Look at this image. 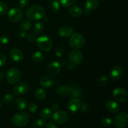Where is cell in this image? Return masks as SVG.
<instances>
[{
    "mask_svg": "<svg viewBox=\"0 0 128 128\" xmlns=\"http://www.w3.org/2000/svg\"><path fill=\"white\" fill-rule=\"evenodd\" d=\"M26 16L29 20H40L45 16V11L40 5H32L26 10Z\"/></svg>",
    "mask_w": 128,
    "mask_h": 128,
    "instance_id": "obj_1",
    "label": "cell"
},
{
    "mask_svg": "<svg viewBox=\"0 0 128 128\" xmlns=\"http://www.w3.org/2000/svg\"><path fill=\"white\" fill-rule=\"evenodd\" d=\"M36 41L37 42V46L41 51L48 52L52 49L53 42L50 36L46 35L41 36L36 39Z\"/></svg>",
    "mask_w": 128,
    "mask_h": 128,
    "instance_id": "obj_2",
    "label": "cell"
},
{
    "mask_svg": "<svg viewBox=\"0 0 128 128\" xmlns=\"http://www.w3.org/2000/svg\"><path fill=\"white\" fill-rule=\"evenodd\" d=\"M30 121V116L26 112H21L16 114L12 118V122L15 126L18 127H25Z\"/></svg>",
    "mask_w": 128,
    "mask_h": 128,
    "instance_id": "obj_3",
    "label": "cell"
},
{
    "mask_svg": "<svg viewBox=\"0 0 128 128\" xmlns=\"http://www.w3.org/2000/svg\"><path fill=\"white\" fill-rule=\"evenodd\" d=\"M6 80L10 84H16L21 78V72L16 68H11L6 72Z\"/></svg>",
    "mask_w": 128,
    "mask_h": 128,
    "instance_id": "obj_4",
    "label": "cell"
},
{
    "mask_svg": "<svg viewBox=\"0 0 128 128\" xmlns=\"http://www.w3.org/2000/svg\"><path fill=\"white\" fill-rule=\"evenodd\" d=\"M84 42V38L81 34L78 32L72 34L69 41L70 46L74 50H78L83 47Z\"/></svg>",
    "mask_w": 128,
    "mask_h": 128,
    "instance_id": "obj_5",
    "label": "cell"
},
{
    "mask_svg": "<svg viewBox=\"0 0 128 128\" xmlns=\"http://www.w3.org/2000/svg\"><path fill=\"white\" fill-rule=\"evenodd\" d=\"M112 97L119 102H126L128 101V94L126 90L122 88H116L112 91Z\"/></svg>",
    "mask_w": 128,
    "mask_h": 128,
    "instance_id": "obj_6",
    "label": "cell"
},
{
    "mask_svg": "<svg viewBox=\"0 0 128 128\" xmlns=\"http://www.w3.org/2000/svg\"><path fill=\"white\" fill-rule=\"evenodd\" d=\"M128 123V114L125 112H120L116 115L113 120V124L117 128H124Z\"/></svg>",
    "mask_w": 128,
    "mask_h": 128,
    "instance_id": "obj_7",
    "label": "cell"
},
{
    "mask_svg": "<svg viewBox=\"0 0 128 128\" xmlns=\"http://www.w3.org/2000/svg\"><path fill=\"white\" fill-rule=\"evenodd\" d=\"M23 17L22 11L18 8H12L9 11L8 18L12 22H18L21 21Z\"/></svg>",
    "mask_w": 128,
    "mask_h": 128,
    "instance_id": "obj_8",
    "label": "cell"
},
{
    "mask_svg": "<svg viewBox=\"0 0 128 128\" xmlns=\"http://www.w3.org/2000/svg\"><path fill=\"white\" fill-rule=\"evenodd\" d=\"M69 120V114L64 111H58L53 114V121L58 124L66 123Z\"/></svg>",
    "mask_w": 128,
    "mask_h": 128,
    "instance_id": "obj_9",
    "label": "cell"
},
{
    "mask_svg": "<svg viewBox=\"0 0 128 128\" xmlns=\"http://www.w3.org/2000/svg\"><path fill=\"white\" fill-rule=\"evenodd\" d=\"M69 59L72 63L74 64H79L83 60V54L79 50H73L70 51L69 54Z\"/></svg>",
    "mask_w": 128,
    "mask_h": 128,
    "instance_id": "obj_10",
    "label": "cell"
},
{
    "mask_svg": "<svg viewBox=\"0 0 128 128\" xmlns=\"http://www.w3.org/2000/svg\"><path fill=\"white\" fill-rule=\"evenodd\" d=\"M124 70L123 68L121 66H115L111 69L110 72V78L114 81H118L120 80L123 76Z\"/></svg>",
    "mask_w": 128,
    "mask_h": 128,
    "instance_id": "obj_11",
    "label": "cell"
},
{
    "mask_svg": "<svg viewBox=\"0 0 128 128\" xmlns=\"http://www.w3.org/2000/svg\"><path fill=\"white\" fill-rule=\"evenodd\" d=\"M82 102L78 98H72L68 104V109L71 112H77L81 109Z\"/></svg>",
    "mask_w": 128,
    "mask_h": 128,
    "instance_id": "obj_12",
    "label": "cell"
},
{
    "mask_svg": "<svg viewBox=\"0 0 128 128\" xmlns=\"http://www.w3.org/2000/svg\"><path fill=\"white\" fill-rule=\"evenodd\" d=\"M61 70V64L58 61H52L48 64L47 72L50 76H56L60 73Z\"/></svg>",
    "mask_w": 128,
    "mask_h": 128,
    "instance_id": "obj_13",
    "label": "cell"
},
{
    "mask_svg": "<svg viewBox=\"0 0 128 128\" xmlns=\"http://www.w3.org/2000/svg\"><path fill=\"white\" fill-rule=\"evenodd\" d=\"M29 85L26 82H22L17 84L13 88V92L15 95H22L28 92Z\"/></svg>",
    "mask_w": 128,
    "mask_h": 128,
    "instance_id": "obj_14",
    "label": "cell"
},
{
    "mask_svg": "<svg viewBox=\"0 0 128 128\" xmlns=\"http://www.w3.org/2000/svg\"><path fill=\"white\" fill-rule=\"evenodd\" d=\"M10 56L15 62H21L24 59L23 52L18 48H12L10 51Z\"/></svg>",
    "mask_w": 128,
    "mask_h": 128,
    "instance_id": "obj_15",
    "label": "cell"
},
{
    "mask_svg": "<svg viewBox=\"0 0 128 128\" xmlns=\"http://www.w3.org/2000/svg\"><path fill=\"white\" fill-rule=\"evenodd\" d=\"M73 28L68 26H61L58 29V31L59 35L64 38L70 37L73 34Z\"/></svg>",
    "mask_w": 128,
    "mask_h": 128,
    "instance_id": "obj_16",
    "label": "cell"
},
{
    "mask_svg": "<svg viewBox=\"0 0 128 128\" xmlns=\"http://www.w3.org/2000/svg\"><path fill=\"white\" fill-rule=\"evenodd\" d=\"M106 109L112 113H117L120 110V105L112 100H109L106 102Z\"/></svg>",
    "mask_w": 128,
    "mask_h": 128,
    "instance_id": "obj_17",
    "label": "cell"
},
{
    "mask_svg": "<svg viewBox=\"0 0 128 128\" xmlns=\"http://www.w3.org/2000/svg\"><path fill=\"white\" fill-rule=\"evenodd\" d=\"M71 91V86L68 85H61L56 89V93L60 96H66L70 94Z\"/></svg>",
    "mask_w": 128,
    "mask_h": 128,
    "instance_id": "obj_18",
    "label": "cell"
},
{
    "mask_svg": "<svg viewBox=\"0 0 128 128\" xmlns=\"http://www.w3.org/2000/svg\"><path fill=\"white\" fill-rule=\"evenodd\" d=\"M40 83L44 88H50L53 84V80L50 76H44L40 79Z\"/></svg>",
    "mask_w": 128,
    "mask_h": 128,
    "instance_id": "obj_19",
    "label": "cell"
},
{
    "mask_svg": "<svg viewBox=\"0 0 128 128\" xmlns=\"http://www.w3.org/2000/svg\"><path fill=\"white\" fill-rule=\"evenodd\" d=\"M69 14L71 16H73L74 18H78L81 16L82 14V10L80 6H71L69 8L68 10Z\"/></svg>",
    "mask_w": 128,
    "mask_h": 128,
    "instance_id": "obj_20",
    "label": "cell"
},
{
    "mask_svg": "<svg viewBox=\"0 0 128 128\" xmlns=\"http://www.w3.org/2000/svg\"><path fill=\"white\" fill-rule=\"evenodd\" d=\"M100 4V0H86V9L91 11L95 10Z\"/></svg>",
    "mask_w": 128,
    "mask_h": 128,
    "instance_id": "obj_21",
    "label": "cell"
},
{
    "mask_svg": "<svg viewBox=\"0 0 128 128\" xmlns=\"http://www.w3.org/2000/svg\"><path fill=\"white\" fill-rule=\"evenodd\" d=\"M48 4L50 8L54 13H57L61 8V4L58 0H50Z\"/></svg>",
    "mask_w": 128,
    "mask_h": 128,
    "instance_id": "obj_22",
    "label": "cell"
},
{
    "mask_svg": "<svg viewBox=\"0 0 128 128\" xmlns=\"http://www.w3.org/2000/svg\"><path fill=\"white\" fill-rule=\"evenodd\" d=\"M15 105L16 108L20 110H25L28 108L27 102L22 98H18L15 101Z\"/></svg>",
    "mask_w": 128,
    "mask_h": 128,
    "instance_id": "obj_23",
    "label": "cell"
},
{
    "mask_svg": "<svg viewBox=\"0 0 128 128\" xmlns=\"http://www.w3.org/2000/svg\"><path fill=\"white\" fill-rule=\"evenodd\" d=\"M81 90L80 89V87L78 86H73L71 87V91L70 92V96L72 98H79L81 96Z\"/></svg>",
    "mask_w": 128,
    "mask_h": 128,
    "instance_id": "obj_24",
    "label": "cell"
},
{
    "mask_svg": "<svg viewBox=\"0 0 128 128\" xmlns=\"http://www.w3.org/2000/svg\"><path fill=\"white\" fill-rule=\"evenodd\" d=\"M52 115V111L50 108H44L40 112V116L44 120H48L51 118Z\"/></svg>",
    "mask_w": 128,
    "mask_h": 128,
    "instance_id": "obj_25",
    "label": "cell"
},
{
    "mask_svg": "<svg viewBox=\"0 0 128 128\" xmlns=\"http://www.w3.org/2000/svg\"><path fill=\"white\" fill-rule=\"evenodd\" d=\"M44 24L42 22H36L33 27V31L36 34L42 33L44 30Z\"/></svg>",
    "mask_w": 128,
    "mask_h": 128,
    "instance_id": "obj_26",
    "label": "cell"
},
{
    "mask_svg": "<svg viewBox=\"0 0 128 128\" xmlns=\"http://www.w3.org/2000/svg\"><path fill=\"white\" fill-rule=\"evenodd\" d=\"M31 59L33 61L36 62H40L43 61L44 60V55L40 51H36L34 53H32L31 56Z\"/></svg>",
    "mask_w": 128,
    "mask_h": 128,
    "instance_id": "obj_27",
    "label": "cell"
},
{
    "mask_svg": "<svg viewBox=\"0 0 128 128\" xmlns=\"http://www.w3.org/2000/svg\"><path fill=\"white\" fill-rule=\"evenodd\" d=\"M20 27H21V30L22 31L26 32V31H29V30H30L31 29V28H32V23L29 20H24L21 22Z\"/></svg>",
    "mask_w": 128,
    "mask_h": 128,
    "instance_id": "obj_28",
    "label": "cell"
},
{
    "mask_svg": "<svg viewBox=\"0 0 128 128\" xmlns=\"http://www.w3.org/2000/svg\"><path fill=\"white\" fill-rule=\"evenodd\" d=\"M46 94L42 88H38L35 92V97L38 100H43L46 98Z\"/></svg>",
    "mask_w": 128,
    "mask_h": 128,
    "instance_id": "obj_29",
    "label": "cell"
},
{
    "mask_svg": "<svg viewBox=\"0 0 128 128\" xmlns=\"http://www.w3.org/2000/svg\"><path fill=\"white\" fill-rule=\"evenodd\" d=\"M14 95L12 94H6L3 98V102L6 105H10L14 101Z\"/></svg>",
    "mask_w": 128,
    "mask_h": 128,
    "instance_id": "obj_30",
    "label": "cell"
},
{
    "mask_svg": "<svg viewBox=\"0 0 128 128\" xmlns=\"http://www.w3.org/2000/svg\"><path fill=\"white\" fill-rule=\"evenodd\" d=\"M109 80L108 78L106 76H101V77L99 78L97 80V84L98 86H105L106 85H107V84L108 83Z\"/></svg>",
    "mask_w": 128,
    "mask_h": 128,
    "instance_id": "obj_31",
    "label": "cell"
},
{
    "mask_svg": "<svg viewBox=\"0 0 128 128\" xmlns=\"http://www.w3.org/2000/svg\"><path fill=\"white\" fill-rule=\"evenodd\" d=\"M46 121L44 119H38L35 120L32 124V127L33 128H41L44 126Z\"/></svg>",
    "mask_w": 128,
    "mask_h": 128,
    "instance_id": "obj_32",
    "label": "cell"
},
{
    "mask_svg": "<svg viewBox=\"0 0 128 128\" xmlns=\"http://www.w3.org/2000/svg\"><path fill=\"white\" fill-rule=\"evenodd\" d=\"M76 1V0H59L60 4L64 8H68L72 6Z\"/></svg>",
    "mask_w": 128,
    "mask_h": 128,
    "instance_id": "obj_33",
    "label": "cell"
},
{
    "mask_svg": "<svg viewBox=\"0 0 128 128\" xmlns=\"http://www.w3.org/2000/svg\"><path fill=\"white\" fill-rule=\"evenodd\" d=\"M8 8L6 3L4 2L0 1V15L5 14L8 12Z\"/></svg>",
    "mask_w": 128,
    "mask_h": 128,
    "instance_id": "obj_34",
    "label": "cell"
},
{
    "mask_svg": "<svg viewBox=\"0 0 128 128\" xmlns=\"http://www.w3.org/2000/svg\"><path fill=\"white\" fill-rule=\"evenodd\" d=\"M112 123V120L110 118L105 117L102 120V124L105 127H108Z\"/></svg>",
    "mask_w": 128,
    "mask_h": 128,
    "instance_id": "obj_35",
    "label": "cell"
},
{
    "mask_svg": "<svg viewBox=\"0 0 128 128\" xmlns=\"http://www.w3.org/2000/svg\"><path fill=\"white\" fill-rule=\"evenodd\" d=\"M64 53V50L61 47H60V46H59V47H58L55 50V54H56V56H57V57H61V56H62V54H63Z\"/></svg>",
    "mask_w": 128,
    "mask_h": 128,
    "instance_id": "obj_36",
    "label": "cell"
},
{
    "mask_svg": "<svg viewBox=\"0 0 128 128\" xmlns=\"http://www.w3.org/2000/svg\"><path fill=\"white\" fill-rule=\"evenodd\" d=\"M36 35L33 33H30L27 35V40L30 41V42H34L36 41Z\"/></svg>",
    "mask_w": 128,
    "mask_h": 128,
    "instance_id": "obj_37",
    "label": "cell"
},
{
    "mask_svg": "<svg viewBox=\"0 0 128 128\" xmlns=\"http://www.w3.org/2000/svg\"><path fill=\"white\" fill-rule=\"evenodd\" d=\"M28 108L30 111H31V112H33V113H35V112H36V111H37L38 106L37 105H36L35 103H34V102H31V103H30V104H29Z\"/></svg>",
    "mask_w": 128,
    "mask_h": 128,
    "instance_id": "obj_38",
    "label": "cell"
},
{
    "mask_svg": "<svg viewBox=\"0 0 128 128\" xmlns=\"http://www.w3.org/2000/svg\"><path fill=\"white\" fill-rule=\"evenodd\" d=\"M9 42V38L6 35H2L0 37V43L2 44H6Z\"/></svg>",
    "mask_w": 128,
    "mask_h": 128,
    "instance_id": "obj_39",
    "label": "cell"
},
{
    "mask_svg": "<svg viewBox=\"0 0 128 128\" xmlns=\"http://www.w3.org/2000/svg\"><path fill=\"white\" fill-rule=\"evenodd\" d=\"M81 109V111H82V112H87L90 111V106H89V105L87 103L84 102V103L83 104L82 103Z\"/></svg>",
    "mask_w": 128,
    "mask_h": 128,
    "instance_id": "obj_40",
    "label": "cell"
},
{
    "mask_svg": "<svg viewBox=\"0 0 128 128\" xmlns=\"http://www.w3.org/2000/svg\"><path fill=\"white\" fill-rule=\"evenodd\" d=\"M28 4L29 0H20V2H19V6L20 8H24L28 5Z\"/></svg>",
    "mask_w": 128,
    "mask_h": 128,
    "instance_id": "obj_41",
    "label": "cell"
},
{
    "mask_svg": "<svg viewBox=\"0 0 128 128\" xmlns=\"http://www.w3.org/2000/svg\"><path fill=\"white\" fill-rule=\"evenodd\" d=\"M6 62V58L3 54L0 53V67L4 66Z\"/></svg>",
    "mask_w": 128,
    "mask_h": 128,
    "instance_id": "obj_42",
    "label": "cell"
},
{
    "mask_svg": "<svg viewBox=\"0 0 128 128\" xmlns=\"http://www.w3.org/2000/svg\"><path fill=\"white\" fill-rule=\"evenodd\" d=\"M59 108H60V106H59L58 104L56 103V102H54V103H52V105H51V110H52V111H54V112L58 111Z\"/></svg>",
    "mask_w": 128,
    "mask_h": 128,
    "instance_id": "obj_43",
    "label": "cell"
},
{
    "mask_svg": "<svg viewBox=\"0 0 128 128\" xmlns=\"http://www.w3.org/2000/svg\"><path fill=\"white\" fill-rule=\"evenodd\" d=\"M46 128H58V127L56 126V125L55 124L54 122L52 121H51L48 124Z\"/></svg>",
    "mask_w": 128,
    "mask_h": 128,
    "instance_id": "obj_44",
    "label": "cell"
},
{
    "mask_svg": "<svg viewBox=\"0 0 128 128\" xmlns=\"http://www.w3.org/2000/svg\"><path fill=\"white\" fill-rule=\"evenodd\" d=\"M19 36H20V37L21 38H24L26 36V32L21 30L20 32V33H19Z\"/></svg>",
    "mask_w": 128,
    "mask_h": 128,
    "instance_id": "obj_45",
    "label": "cell"
},
{
    "mask_svg": "<svg viewBox=\"0 0 128 128\" xmlns=\"http://www.w3.org/2000/svg\"><path fill=\"white\" fill-rule=\"evenodd\" d=\"M4 76H5V74L4 72H0V81H1V80L4 78Z\"/></svg>",
    "mask_w": 128,
    "mask_h": 128,
    "instance_id": "obj_46",
    "label": "cell"
},
{
    "mask_svg": "<svg viewBox=\"0 0 128 128\" xmlns=\"http://www.w3.org/2000/svg\"><path fill=\"white\" fill-rule=\"evenodd\" d=\"M1 108V101H0V108Z\"/></svg>",
    "mask_w": 128,
    "mask_h": 128,
    "instance_id": "obj_47",
    "label": "cell"
}]
</instances>
